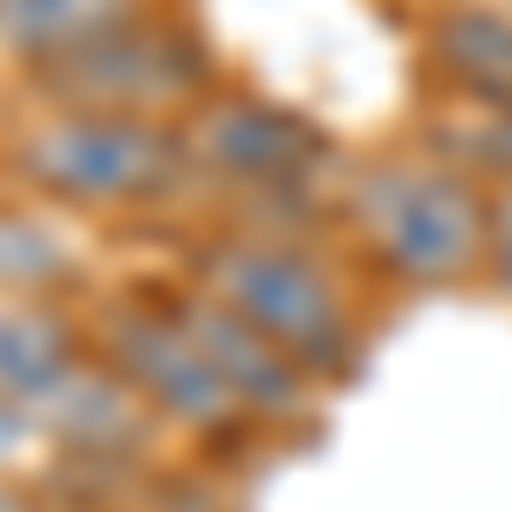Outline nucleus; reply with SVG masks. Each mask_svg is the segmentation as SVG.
I'll return each instance as SVG.
<instances>
[{
	"label": "nucleus",
	"instance_id": "8",
	"mask_svg": "<svg viewBox=\"0 0 512 512\" xmlns=\"http://www.w3.org/2000/svg\"><path fill=\"white\" fill-rule=\"evenodd\" d=\"M89 355L82 308L62 301H0V396L41 403Z\"/></svg>",
	"mask_w": 512,
	"mask_h": 512
},
{
	"label": "nucleus",
	"instance_id": "6",
	"mask_svg": "<svg viewBox=\"0 0 512 512\" xmlns=\"http://www.w3.org/2000/svg\"><path fill=\"white\" fill-rule=\"evenodd\" d=\"M417 69L444 110H512V7L437 0L417 35Z\"/></svg>",
	"mask_w": 512,
	"mask_h": 512
},
{
	"label": "nucleus",
	"instance_id": "12",
	"mask_svg": "<svg viewBox=\"0 0 512 512\" xmlns=\"http://www.w3.org/2000/svg\"><path fill=\"white\" fill-rule=\"evenodd\" d=\"M28 451H41L35 403H7L0 396V478H14V465H28Z\"/></svg>",
	"mask_w": 512,
	"mask_h": 512
},
{
	"label": "nucleus",
	"instance_id": "5",
	"mask_svg": "<svg viewBox=\"0 0 512 512\" xmlns=\"http://www.w3.org/2000/svg\"><path fill=\"white\" fill-rule=\"evenodd\" d=\"M226 82L219 41L178 0H144L123 28L82 41L76 55L28 76V103L48 110H117V117L185 123Z\"/></svg>",
	"mask_w": 512,
	"mask_h": 512
},
{
	"label": "nucleus",
	"instance_id": "4",
	"mask_svg": "<svg viewBox=\"0 0 512 512\" xmlns=\"http://www.w3.org/2000/svg\"><path fill=\"white\" fill-rule=\"evenodd\" d=\"M82 328H89V355H103L137 390V403L158 417V431L171 444H185L198 458H226V451L260 444L253 417L226 390L219 362L192 335V321L178 308V287L89 294L82 301Z\"/></svg>",
	"mask_w": 512,
	"mask_h": 512
},
{
	"label": "nucleus",
	"instance_id": "7",
	"mask_svg": "<svg viewBox=\"0 0 512 512\" xmlns=\"http://www.w3.org/2000/svg\"><path fill=\"white\" fill-rule=\"evenodd\" d=\"M89 294V260L62 212L35 198H0V301H62Z\"/></svg>",
	"mask_w": 512,
	"mask_h": 512
},
{
	"label": "nucleus",
	"instance_id": "9",
	"mask_svg": "<svg viewBox=\"0 0 512 512\" xmlns=\"http://www.w3.org/2000/svg\"><path fill=\"white\" fill-rule=\"evenodd\" d=\"M144 0H0V62L35 76L48 62L76 55L82 41L110 35Z\"/></svg>",
	"mask_w": 512,
	"mask_h": 512
},
{
	"label": "nucleus",
	"instance_id": "11",
	"mask_svg": "<svg viewBox=\"0 0 512 512\" xmlns=\"http://www.w3.org/2000/svg\"><path fill=\"white\" fill-rule=\"evenodd\" d=\"M485 287L512 301V178L492 185V226H485Z\"/></svg>",
	"mask_w": 512,
	"mask_h": 512
},
{
	"label": "nucleus",
	"instance_id": "15",
	"mask_svg": "<svg viewBox=\"0 0 512 512\" xmlns=\"http://www.w3.org/2000/svg\"><path fill=\"white\" fill-rule=\"evenodd\" d=\"M403 7H410V0H403Z\"/></svg>",
	"mask_w": 512,
	"mask_h": 512
},
{
	"label": "nucleus",
	"instance_id": "10",
	"mask_svg": "<svg viewBox=\"0 0 512 512\" xmlns=\"http://www.w3.org/2000/svg\"><path fill=\"white\" fill-rule=\"evenodd\" d=\"M117 512H239V506L212 492V478L185 472V465H158V472H144L123 492Z\"/></svg>",
	"mask_w": 512,
	"mask_h": 512
},
{
	"label": "nucleus",
	"instance_id": "1",
	"mask_svg": "<svg viewBox=\"0 0 512 512\" xmlns=\"http://www.w3.org/2000/svg\"><path fill=\"white\" fill-rule=\"evenodd\" d=\"M492 185L431 137L342 151L335 171V239L355 274L396 294H458L485 287Z\"/></svg>",
	"mask_w": 512,
	"mask_h": 512
},
{
	"label": "nucleus",
	"instance_id": "3",
	"mask_svg": "<svg viewBox=\"0 0 512 512\" xmlns=\"http://www.w3.org/2000/svg\"><path fill=\"white\" fill-rule=\"evenodd\" d=\"M7 171L21 198H35L62 219H151L198 198L185 130L158 117H117V110H48L7 137Z\"/></svg>",
	"mask_w": 512,
	"mask_h": 512
},
{
	"label": "nucleus",
	"instance_id": "2",
	"mask_svg": "<svg viewBox=\"0 0 512 512\" xmlns=\"http://www.w3.org/2000/svg\"><path fill=\"white\" fill-rule=\"evenodd\" d=\"M335 233H267V226H212L185 253V287L212 308L274 342L308 383L342 390L369 362V301Z\"/></svg>",
	"mask_w": 512,
	"mask_h": 512
},
{
	"label": "nucleus",
	"instance_id": "14",
	"mask_svg": "<svg viewBox=\"0 0 512 512\" xmlns=\"http://www.w3.org/2000/svg\"><path fill=\"white\" fill-rule=\"evenodd\" d=\"M499 7H512V0H499Z\"/></svg>",
	"mask_w": 512,
	"mask_h": 512
},
{
	"label": "nucleus",
	"instance_id": "13",
	"mask_svg": "<svg viewBox=\"0 0 512 512\" xmlns=\"http://www.w3.org/2000/svg\"><path fill=\"white\" fill-rule=\"evenodd\" d=\"M0 512H55L41 492H28V485H14V478H0Z\"/></svg>",
	"mask_w": 512,
	"mask_h": 512
}]
</instances>
